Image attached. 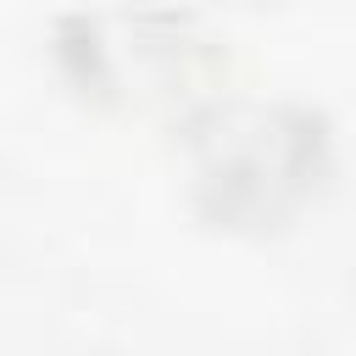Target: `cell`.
<instances>
[{
    "label": "cell",
    "instance_id": "1",
    "mask_svg": "<svg viewBox=\"0 0 356 356\" xmlns=\"http://www.w3.org/2000/svg\"><path fill=\"white\" fill-rule=\"evenodd\" d=\"M195 184L222 222H278L323 172V134L289 106H211L189 128Z\"/></svg>",
    "mask_w": 356,
    "mask_h": 356
}]
</instances>
